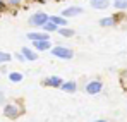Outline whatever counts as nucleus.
I'll use <instances>...</instances> for the list:
<instances>
[{
  "instance_id": "nucleus-1",
  "label": "nucleus",
  "mask_w": 127,
  "mask_h": 122,
  "mask_svg": "<svg viewBox=\"0 0 127 122\" xmlns=\"http://www.w3.org/2000/svg\"><path fill=\"white\" fill-rule=\"evenodd\" d=\"M24 114V107L19 102H9L3 107V115L7 119H17Z\"/></svg>"
},
{
  "instance_id": "nucleus-2",
  "label": "nucleus",
  "mask_w": 127,
  "mask_h": 122,
  "mask_svg": "<svg viewBox=\"0 0 127 122\" xmlns=\"http://www.w3.org/2000/svg\"><path fill=\"white\" fill-rule=\"evenodd\" d=\"M48 19H50V16H48L46 12L38 10V12H34V14H31V16L28 17V24H29V26H33V28L41 29L43 26L48 22Z\"/></svg>"
},
{
  "instance_id": "nucleus-3",
  "label": "nucleus",
  "mask_w": 127,
  "mask_h": 122,
  "mask_svg": "<svg viewBox=\"0 0 127 122\" xmlns=\"http://www.w3.org/2000/svg\"><path fill=\"white\" fill-rule=\"evenodd\" d=\"M50 53H52L53 57H57V59H64V60L74 59V50H70L69 46H64V45H55V46H52Z\"/></svg>"
},
{
  "instance_id": "nucleus-4",
  "label": "nucleus",
  "mask_w": 127,
  "mask_h": 122,
  "mask_svg": "<svg viewBox=\"0 0 127 122\" xmlns=\"http://www.w3.org/2000/svg\"><path fill=\"white\" fill-rule=\"evenodd\" d=\"M84 12V9L83 7H79V5H70V7H65L62 10V17H65V19H69V17H77V16H81Z\"/></svg>"
},
{
  "instance_id": "nucleus-5",
  "label": "nucleus",
  "mask_w": 127,
  "mask_h": 122,
  "mask_svg": "<svg viewBox=\"0 0 127 122\" xmlns=\"http://www.w3.org/2000/svg\"><path fill=\"white\" fill-rule=\"evenodd\" d=\"M86 93L88 95H98L101 89H103V82L100 81V79H93V81H89L86 84Z\"/></svg>"
},
{
  "instance_id": "nucleus-6",
  "label": "nucleus",
  "mask_w": 127,
  "mask_h": 122,
  "mask_svg": "<svg viewBox=\"0 0 127 122\" xmlns=\"http://www.w3.org/2000/svg\"><path fill=\"white\" fill-rule=\"evenodd\" d=\"M26 38L29 41H50V35L43 33V31H29L26 35Z\"/></svg>"
},
{
  "instance_id": "nucleus-7",
  "label": "nucleus",
  "mask_w": 127,
  "mask_h": 122,
  "mask_svg": "<svg viewBox=\"0 0 127 122\" xmlns=\"http://www.w3.org/2000/svg\"><path fill=\"white\" fill-rule=\"evenodd\" d=\"M64 79L62 78H59V76H48L46 79H43V86H48V88H60L62 86Z\"/></svg>"
},
{
  "instance_id": "nucleus-8",
  "label": "nucleus",
  "mask_w": 127,
  "mask_h": 122,
  "mask_svg": "<svg viewBox=\"0 0 127 122\" xmlns=\"http://www.w3.org/2000/svg\"><path fill=\"white\" fill-rule=\"evenodd\" d=\"M110 3H112V0H89L91 9H95V10H106L110 7Z\"/></svg>"
},
{
  "instance_id": "nucleus-9",
  "label": "nucleus",
  "mask_w": 127,
  "mask_h": 122,
  "mask_svg": "<svg viewBox=\"0 0 127 122\" xmlns=\"http://www.w3.org/2000/svg\"><path fill=\"white\" fill-rule=\"evenodd\" d=\"M21 55L24 57V60H31V62L38 60V53H36L33 48H29V46H22L21 48Z\"/></svg>"
},
{
  "instance_id": "nucleus-10",
  "label": "nucleus",
  "mask_w": 127,
  "mask_h": 122,
  "mask_svg": "<svg viewBox=\"0 0 127 122\" xmlns=\"http://www.w3.org/2000/svg\"><path fill=\"white\" fill-rule=\"evenodd\" d=\"M33 50L50 52V50H52V41H33Z\"/></svg>"
},
{
  "instance_id": "nucleus-11",
  "label": "nucleus",
  "mask_w": 127,
  "mask_h": 122,
  "mask_svg": "<svg viewBox=\"0 0 127 122\" xmlns=\"http://www.w3.org/2000/svg\"><path fill=\"white\" fill-rule=\"evenodd\" d=\"M50 22H53L57 28H67L69 26V19H65L62 16H50Z\"/></svg>"
},
{
  "instance_id": "nucleus-12",
  "label": "nucleus",
  "mask_w": 127,
  "mask_h": 122,
  "mask_svg": "<svg viewBox=\"0 0 127 122\" xmlns=\"http://www.w3.org/2000/svg\"><path fill=\"white\" fill-rule=\"evenodd\" d=\"M60 89L65 91V93H76V91H77V82L76 81H64L62 86H60Z\"/></svg>"
},
{
  "instance_id": "nucleus-13",
  "label": "nucleus",
  "mask_w": 127,
  "mask_h": 122,
  "mask_svg": "<svg viewBox=\"0 0 127 122\" xmlns=\"http://www.w3.org/2000/svg\"><path fill=\"white\" fill-rule=\"evenodd\" d=\"M98 24H100L101 28H112V26H115L117 22H115V17H113V16H106V17H101V19L98 21Z\"/></svg>"
},
{
  "instance_id": "nucleus-14",
  "label": "nucleus",
  "mask_w": 127,
  "mask_h": 122,
  "mask_svg": "<svg viewBox=\"0 0 127 122\" xmlns=\"http://www.w3.org/2000/svg\"><path fill=\"white\" fill-rule=\"evenodd\" d=\"M26 0H3V7L5 9H19Z\"/></svg>"
},
{
  "instance_id": "nucleus-15",
  "label": "nucleus",
  "mask_w": 127,
  "mask_h": 122,
  "mask_svg": "<svg viewBox=\"0 0 127 122\" xmlns=\"http://www.w3.org/2000/svg\"><path fill=\"white\" fill-rule=\"evenodd\" d=\"M24 79V74L19 72V71H12V72H9V81L10 82H21Z\"/></svg>"
},
{
  "instance_id": "nucleus-16",
  "label": "nucleus",
  "mask_w": 127,
  "mask_h": 122,
  "mask_svg": "<svg viewBox=\"0 0 127 122\" xmlns=\"http://www.w3.org/2000/svg\"><path fill=\"white\" fill-rule=\"evenodd\" d=\"M57 33H59L60 36H64V38H72V36L76 35V31H74V29H70L69 26H67V28H59V29H57Z\"/></svg>"
},
{
  "instance_id": "nucleus-17",
  "label": "nucleus",
  "mask_w": 127,
  "mask_h": 122,
  "mask_svg": "<svg viewBox=\"0 0 127 122\" xmlns=\"http://www.w3.org/2000/svg\"><path fill=\"white\" fill-rule=\"evenodd\" d=\"M112 5H113V9H117L119 12H126L127 10V0H113Z\"/></svg>"
},
{
  "instance_id": "nucleus-18",
  "label": "nucleus",
  "mask_w": 127,
  "mask_h": 122,
  "mask_svg": "<svg viewBox=\"0 0 127 122\" xmlns=\"http://www.w3.org/2000/svg\"><path fill=\"white\" fill-rule=\"evenodd\" d=\"M10 60H12V55L7 53V52H2V50H0V65H5V64H9Z\"/></svg>"
},
{
  "instance_id": "nucleus-19",
  "label": "nucleus",
  "mask_w": 127,
  "mask_h": 122,
  "mask_svg": "<svg viewBox=\"0 0 127 122\" xmlns=\"http://www.w3.org/2000/svg\"><path fill=\"white\" fill-rule=\"evenodd\" d=\"M41 29H43V33H48V35H50V33H55V31H57L59 28H57V26H55L53 22H50V21H48V22H46V24L43 26Z\"/></svg>"
},
{
  "instance_id": "nucleus-20",
  "label": "nucleus",
  "mask_w": 127,
  "mask_h": 122,
  "mask_svg": "<svg viewBox=\"0 0 127 122\" xmlns=\"http://www.w3.org/2000/svg\"><path fill=\"white\" fill-rule=\"evenodd\" d=\"M122 86H124V88H127V74H126V72L122 74Z\"/></svg>"
},
{
  "instance_id": "nucleus-21",
  "label": "nucleus",
  "mask_w": 127,
  "mask_h": 122,
  "mask_svg": "<svg viewBox=\"0 0 127 122\" xmlns=\"http://www.w3.org/2000/svg\"><path fill=\"white\" fill-rule=\"evenodd\" d=\"M14 59H17L19 62H26V60H24V57L21 55V52H19V53H16V55H14Z\"/></svg>"
},
{
  "instance_id": "nucleus-22",
  "label": "nucleus",
  "mask_w": 127,
  "mask_h": 122,
  "mask_svg": "<svg viewBox=\"0 0 127 122\" xmlns=\"http://www.w3.org/2000/svg\"><path fill=\"white\" fill-rule=\"evenodd\" d=\"M3 100H5V95H3V91H2V89H0V103L3 102Z\"/></svg>"
},
{
  "instance_id": "nucleus-23",
  "label": "nucleus",
  "mask_w": 127,
  "mask_h": 122,
  "mask_svg": "<svg viewBox=\"0 0 127 122\" xmlns=\"http://www.w3.org/2000/svg\"><path fill=\"white\" fill-rule=\"evenodd\" d=\"M2 10H5V7H3V3H0V12H2Z\"/></svg>"
},
{
  "instance_id": "nucleus-24",
  "label": "nucleus",
  "mask_w": 127,
  "mask_h": 122,
  "mask_svg": "<svg viewBox=\"0 0 127 122\" xmlns=\"http://www.w3.org/2000/svg\"><path fill=\"white\" fill-rule=\"evenodd\" d=\"M93 122H106L105 119H98V121H93Z\"/></svg>"
},
{
  "instance_id": "nucleus-25",
  "label": "nucleus",
  "mask_w": 127,
  "mask_h": 122,
  "mask_svg": "<svg viewBox=\"0 0 127 122\" xmlns=\"http://www.w3.org/2000/svg\"><path fill=\"white\" fill-rule=\"evenodd\" d=\"M40 2H48V0H40Z\"/></svg>"
},
{
  "instance_id": "nucleus-26",
  "label": "nucleus",
  "mask_w": 127,
  "mask_h": 122,
  "mask_svg": "<svg viewBox=\"0 0 127 122\" xmlns=\"http://www.w3.org/2000/svg\"><path fill=\"white\" fill-rule=\"evenodd\" d=\"M0 3H3V0H0Z\"/></svg>"
}]
</instances>
